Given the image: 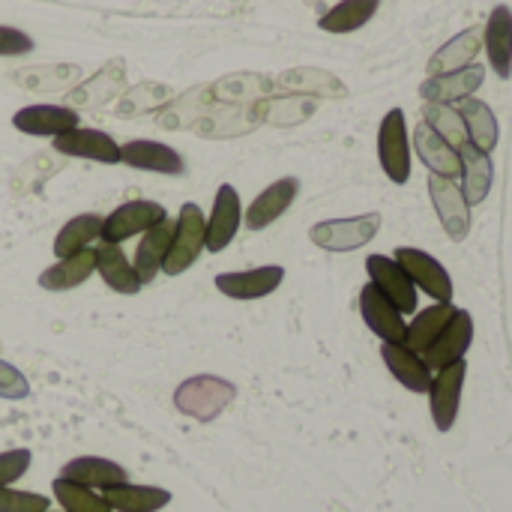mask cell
<instances>
[{"mask_svg": "<svg viewBox=\"0 0 512 512\" xmlns=\"http://www.w3.org/2000/svg\"><path fill=\"white\" fill-rule=\"evenodd\" d=\"M234 399L237 387L219 375H192L174 390V408L198 423H213Z\"/></svg>", "mask_w": 512, "mask_h": 512, "instance_id": "obj_1", "label": "cell"}, {"mask_svg": "<svg viewBox=\"0 0 512 512\" xmlns=\"http://www.w3.org/2000/svg\"><path fill=\"white\" fill-rule=\"evenodd\" d=\"M174 222H177L174 240H171V249H168L165 264H162V273H168V276L186 273L201 258L204 240H207V216L195 201H186Z\"/></svg>", "mask_w": 512, "mask_h": 512, "instance_id": "obj_2", "label": "cell"}, {"mask_svg": "<svg viewBox=\"0 0 512 512\" xmlns=\"http://www.w3.org/2000/svg\"><path fill=\"white\" fill-rule=\"evenodd\" d=\"M378 159L384 174L396 183L405 186L411 180V141H408V126H405V111L390 108L381 120L378 129Z\"/></svg>", "mask_w": 512, "mask_h": 512, "instance_id": "obj_3", "label": "cell"}, {"mask_svg": "<svg viewBox=\"0 0 512 512\" xmlns=\"http://www.w3.org/2000/svg\"><path fill=\"white\" fill-rule=\"evenodd\" d=\"M378 228H381L378 213H363L351 219H327V222L312 225L309 240L327 252H354V249H363L378 234Z\"/></svg>", "mask_w": 512, "mask_h": 512, "instance_id": "obj_4", "label": "cell"}, {"mask_svg": "<svg viewBox=\"0 0 512 512\" xmlns=\"http://www.w3.org/2000/svg\"><path fill=\"white\" fill-rule=\"evenodd\" d=\"M162 219H168V210H165L159 201H144V198L126 201V204H120L114 213H108V216L102 219L99 240H102V243L120 246V243L129 240V237L150 231V228L159 225Z\"/></svg>", "mask_w": 512, "mask_h": 512, "instance_id": "obj_5", "label": "cell"}, {"mask_svg": "<svg viewBox=\"0 0 512 512\" xmlns=\"http://www.w3.org/2000/svg\"><path fill=\"white\" fill-rule=\"evenodd\" d=\"M465 378H468V363L456 360L450 366H444L429 387V408H432V420L438 432H450L459 420V405H462V390H465Z\"/></svg>", "mask_w": 512, "mask_h": 512, "instance_id": "obj_6", "label": "cell"}, {"mask_svg": "<svg viewBox=\"0 0 512 512\" xmlns=\"http://www.w3.org/2000/svg\"><path fill=\"white\" fill-rule=\"evenodd\" d=\"M396 261L411 276V282L420 291H426L432 300H438V303L453 300V279H450V273L444 270V264L435 255H429L423 249H414V246H402V249H396Z\"/></svg>", "mask_w": 512, "mask_h": 512, "instance_id": "obj_7", "label": "cell"}, {"mask_svg": "<svg viewBox=\"0 0 512 512\" xmlns=\"http://www.w3.org/2000/svg\"><path fill=\"white\" fill-rule=\"evenodd\" d=\"M429 195L438 210V219L450 240H465L471 231V204L465 201V192L456 180L429 174Z\"/></svg>", "mask_w": 512, "mask_h": 512, "instance_id": "obj_8", "label": "cell"}, {"mask_svg": "<svg viewBox=\"0 0 512 512\" xmlns=\"http://www.w3.org/2000/svg\"><path fill=\"white\" fill-rule=\"evenodd\" d=\"M240 222H243V204H240V192L231 186V183H222L216 189V198H213V210L207 216V240H204V249L207 252H225L231 246V240L237 237L240 231Z\"/></svg>", "mask_w": 512, "mask_h": 512, "instance_id": "obj_9", "label": "cell"}, {"mask_svg": "<svg viewBox=\"0 0 512 512\" xmlns=\"http://www.w3.org/2000/svg\"><path fill=\"white\" fill-rule=\"evenodd\" d=\"M366 270L372 285L405 315V312H417V285L411 282V276L402 270V264L396 258L387 255H369L366 258Z\"/></svg>", "mask_w": 512, "mask_h": 512, "instance_id": "obj_10", "label": "cell"}, {"mask_svg": "<svg viewBox=\"0 0 512 512\" xmlns=\"http://www.w3.org/2000/svg\"><path fill=\"white\" fill-rule=\"evenodd\" d=\"M126 87V63L123 60H111L105 63L93 78L78 81L69 96H66V108H99L105 102H111L114 96H123Z\"/></svg>", "mask_w": 512, "mask_h": 512, "instance_id": "obj_11", "label": "cell"}, {"mask_svg": "<svg viewBox=\"0 0 512 512\" xmlns=\"http://www.w3.org/2000/svg\"><path fill=\"white\" fill-rule=\"evenodd\" d=\"M282 282H285V267L264 264V267H255V270L219 273L216 276V291L231 297V300H261V297H270Z\"/></svg>", "mask_w": 512, "mask_h": 512, "instance_id": "obj_12", "label": "cell"}, {"mask_svg": "<svg viewBox=\"0 0 512 512\" xmlns=\"http://www.w3.org/2000/svg\"><path fill=\"white\" fill-rule=\"evenodd\" d=\"M120 162L135 171H153V174H168V177H180L186 171V162L174 147L162 141H150V138L126 141L120 147Z\"/></svg>", "mask_w": 512, "mask_h": 512, "instance_id": "obj_13", "label": "cell"}, {"mask_svg": "<svg viewBox=\"0 0 512 512\" xmlns=\"http://www.w3.org/2000/svg\"><path fill=\"white\" fill-rule=\"evenodd\" d=\"M483 81H486V69L480 63H471L459 72L426 78L420 84V96L426 102H438V105H459L462 99H471L483 87Z\"/></svg>", "mask_w": 512, "mask_h": 512, "instance_id": "obj_14", "label": "cell"}, {"mask_svg": "<svg viewBox=\"0 0 512 512\" xmlns=\"http://www.w3.org/2000/svg\"><path fill=\"white\" fill-rule=\"evenodd\" d=\"M297 195H300V180H297V177H282V180L270 183V186L249 204V210L243 213V225H246L249 231H264V228H270L279 216L288 213V207L297 201Z\"/></svg>", "mask_w": 512, "mask_h": 512, "instance_id": "obj_15", "label": "cell"}, {"mask_svg": "<svg viewBox=\"0 0 512 512\" xmlns=\"http://www.w3.org/2000/svg\"><path fill=\"white\" fill-rule=\"evenodd\" d=\"M12 126L24 135L39 138H60L72 129H78V111L66 105H24L12 114Z\"/></svg>", "mask_w": 512, "mask_h": 512, "instance_id": "obj_16", "label": "cell"}, {"mask_svg": "<svg viewBox=\"0 0 512 512\" xmlns=\"http://www.w3.org/2000/svg\"><path fill=\"white\" fill-rule=\"evenodd\" d=\"M471 342H474V318H471V312L456 309L453 321H450V324L444 327V333L432 342V348L423 354V360H426V366H429L432 372H441L444 366L462 360V357L468 354Z\"/></svg>", "mask_w": 512, "mask_h": 512, "instance_id": "obj_17", "label": "cell"}, {"mask_svg": "<svg viewBox=\"0 0 512 512\" xmlns=\"http://www.w3.org/2000/svg\"><path fill=\"white\" fill-rule=\"evenodd\" d=\"M360 312H363L366 327L381 342H405V330H408L405 315L372 282L360 291Z\"/></svg>", "mask_w": 512, "mask_h": 512, "instance_id": "obj_18", "label": "cell"}, {"mask_svg": "<svg viewBox=\"0 0 512 512\" xmlns=\"http://www.w3.org/2000/svg\"><path fill=\"white\" fill-rule=\"evenodd\" d=\"M54 150L63 156H75V159H90V162H102V165H117L120 162V144L102 132V129H72L60 138H54Z\"/></svg>", "mask_w": 512, "mask_h": 512, "instance_id": "obj_19", "label": "cell"}, {"mask_svg": "<svg viewBox=\"0 0 512 512\" xmlns=\"http://www.w3.org/2000/svg\"><path fill=\"white\" fill-rule=\"evenodd\" d=\"M60 477L72 480L84 489H93V492H105V489L129 483V471L123 465H117L111 459H99V456H78V459L66 462Z\"/></svg>", "mask_w": 512, "mask_h": 512, "instance_id": "obj_20", "label": "cell"}, {"mask_svg": "<svg viewBox=\"0 0 512 512\" xmlns=\"http://www.w3.org/2000/svg\"><path fill=\"white\" fill-rule=\"evenodd\" d=\"M414 150H417V156H420V162L432 171V174H438V177H447V180H456L459 174H462V156H459V150H453L429 123H417V129H414Z\"/></svg>", "mask_w": 512, "mask_h": 512, "instance_id": "obj_21", "label": "cell"}, {"mask_svg": "<svg viewBox=\"0 0 512 512\" xmlns=\"http://www.w3.org/2000/svg\"><path fill=\"white\" fill-rule=\"evenodd\" d=\"M381 357H384L390 375L405 390H411V393H429V387H432V369L426 366V360L420 354H414L402 342H384L381 345Z\"/></svg>", "mask_w": 512, "mask_h": 512, "instance_id": "obj_22", "label": "cell"}, {"mask_svg": "<svg viewBox=\"0 0 512 512\" xmlns=\"http://www.w3.org/2000/svg\"><path fill=\"white\" fill-rule=\"evenodd\" d=\"M174 219H162L159 225H153L150 231H144V240L138 243L135 249V273L141 279V285H150L159 273H162V264H165V255L171 249V240H174Z\"/></svg>", "mask_w": 512, "mask_h": 512, "instance_id": "obj_23", "label": "cell"}, {"mask_svg": "<svg viewBox=\"0 0 512 512\" xmlns=\"http://www.w3.org/2000/svg\"><path fill=\"white\" fill-rule=\"evenodd\" d=\"M483 42H486V54H489V63L495 69L498 78H510L512 75V9L507 3L495 6L489 21H486V33H483Z\"/></svg>", "mask_w": 512, "mask_h": 512, "instance_id": "obj_24", "label": "cell"}, {"mask_svg": "<svg viewBox=\"0 0 512 512\" xmlns=\"http://www.w3.org/2000/svg\"><path fill=\"white\" fill-rule=\"evenodd\" d=\"M480 45H483L480 27L462 30L459 36H453L450 42H444V45L432 54V60H429V78L447 75V72H459V69L471 66L474 57L480 54Z\"/></svg>", "mask_w": 512, "mask_h": 512, "instance_id": "obj_25", "label": "cell"}, {"mask_svg": "<svg viewBox=\"0 0 512 512\" xmlns=\"http://www.w3.org/2000/svg\"><path fill=\"white\" fill-rule=\"evenodd\" d=\"M96 270H99L102 282L111 291H117V294L132 297V294H138L144 288L141 279H138V273H135V267H132V261L114 243H99L96 246Z\"/></svg>", "mask_w": 512, "mask_h": 512, "instance_id": "obj_26", "label": "cell"}, {"mask_svg": "<svg viewBox=\"0 0 512 512\" xmlns=\"http://www.w3.org/2000/svg\"><path fill=\"white\" fill-rule=\"evenodd\" d=\"M462 156V192H465V201L471 207L483 204L492 192V180H495V165H492V156L477 150L474 144L462 147L459 150Z\"/></svg>", "mask_w": 512, "mask_h": 512, "instance_id": "obj_27", "label": "cell"}, {"mask_svg": "<svg viewBox=\"0 0 512 512\" xmlns=\"http://www.w3.org/2000/svg\"><path fill=\"white\" fill-rule=\"evenodd\" d=\"M93 270H96V249L90 246V249L75 252L69 258H60L57 264L42 270L39 273V288H45V291H72V288L84 285Z\"/></svg>", "mask_w": 512, "mask_h": 512, "instance_id": "obj_28", "label": "cell"}, {"mask_svg": "<svg viewBox=\"0 0 512 512\" xmlns=\"http://www.w3.org/2000/svg\"><path fill=\"white\" fill-rule=\"evenodd\" d=\"M453 315H456V306H453V303H435V306H429V309H420L417 318L408 324L405 342H402V345L423 357V354L432 348V342L444 333V327L453 321Z\"/></svg>", "mask_w": 512, "mask_h": 512, "instance_id": "obj_29", "label": "cell"}, {"mask_svg": "<svg viewBox=\"0 0 512 512\" xmlns=\"http://www.w3.org/2000/svg\"><path fill=\"white\" fill-rule=\"evenodd\" d=\"M102 498L111 507V512H159L171 504V492L168 489L135 486V483H123V486L105 489Z\"/></svg>", "mask_w": 512, "mask_h": 512, "instance_id": "obj_30", "label": "cell"}, {"mask_svg": "<svg viewBox=\"0 0 512 512\" xmlns=\"http://www.w3.org/2000/svg\"><path fill=\"white\" fill-rule=\"evenodd\" d=\"M456 108H459V114L465 120L471 144L477 150H483V153H492L498 147V117H495L492 105H486L483 99L471 96V99H462Z\"/></svg>", "mask_w": 512, "mask_h": 512, "instance_id": "obj_31", "label": "cell"}, {"mask_svg": "<svg viewBox=\"0 0 512 512\" xmlns=\"http://www.w3.org/2000/svg\"><path fill=\"white\" fill-rule=\"evenodd\" d=\"M15 84L45 93V90H66L75 87L81 78V69L75 63H51V66H27V69H15L12 72Z\"/></svg>", "mask_w": 512, "mask_h": 512, "instance_id": "obj_32", "label": "cell"}, {"mask_svg": "<svg viewBox=\"0 0 512 512\" xmlns=\"http://www.w3.org/2000/svg\"><path fill=\"white\" fill-rule=\"evenodd\" d=\"M276 90H288V93H312V96H348L345 84L330 75V72H321V69H291L285 75H279L273 81Z\"/></svg>", "mask_w": 512, "mask_h": 512, "instance_id": "obj_33", "label": "cell"}, {"mask_svg": "<svg viewBox=\"0 0 512 512\" xmlns=\"http://www.w3.org/2000/svg\"><path fill=\"white\" fill-rule=\"evenodd\" d=\"M378 6L381 0H339L318 18V27L327 33H354L375 18Z\"/></svg>", "mask_w": 512, "mask_h": 512, "instance_id": "obj_34", "label": "cell"}, {"mask_svg": "<svg viewBox=\"0 0 512 512\" xmlns=\"http://www.w3.org/2000/svg\"><path fill=\"white\" fill-rule=\"evenodd\" d=\"M99 231H102V219L96 213H81V216H72L54 237V255L57 261L60 258H69L75 252H84L90 249L93 240H99Z\"/></svg>", "mask_w": 512, "mask_h": 512, "instance_id": "obj_35", "label": "cell"}, {"mask_svg": "<svg viewBox=\"0 0 512 512\" xmlns=\"http://www.w3.org/2000/svg\"><path fill=\"white\" fill-rule=\"evenodd\" d=\"M171 99H174V93H171L168 84L141 81V84L129 87V90L120 96V102H117V117H141V114H150V111H162Z\"/></svg>", "mask_w": 512, "mask_h": 512, "instance_id": "obj_36", "label": "cell"}, {"mask_svg": "<svg viewBox=\"0 0 512 512\" xmlns=\"http://www.w3.org/2000/svg\"><path fill=\"white\" fill-rule=\"evenodd\" d=\"M312 96H276V99H258L255 114L261 123H276V126H294L303 123L315 111Z\"/></svg>", "mask_w": 512, "mask_h": 512, "instance_id": "obj_37", "label": "cell"}, {"mask_svg": "<svg viewBox=\"0 0 512 512\" xmlns=\"http://www.w3.org/2000/svg\"><path fill=\"white\" fill-rule=\"evenodd\" d=\"M423 123H429L453 150H462L471 144L468 138V129H465V120L459 114L456 105H438V102H426L423 105Z\"/></svg>", "mask_w": 512, "mask_h": 512, "instance_id": "obj_38", "label": "cell"}, {"mask_svg": "<svg viewBox=\"0 0 512 512\" xmlns=\"http://www.w3.org/2000/svg\"><path fill=\"white\" fill-rule=\"evenodd\" d=\"M51 492H54V498L63 507V512H111V507L102 498V492L84 489V486H78L72 480L57 477L51 483Z\"/></svg>", "mask_w": 512, "mask_h": 512, "instance_id": "obj_39", "label": "cell"}, {"mask_svg": "<svg viewBox=\"0 0 512 512\" xmlns=\"http://www.w3.org/2000/svg\"><path fill=\"white\" fill-rule=\"evenodd\" d=\"M48 498L36 492H18L12 486L0 489V512H48Z\"/></svg>", "mask_w": 512, "mask_h": 512, "instance_id": "obj_40", "label": "cell"}, {"mask_svg": "<svg viewBox=\"0 0 512 512\" xmlns=\"http://www.w3.org/2000/svg\"><path fill=\"white\" fill-rule=\"evenodd\" d=\"M30 462H33V453L24 450V447H21V450H6V453H0V489L18 483V480L30 471Z\"/></svg>", "mask_w": 512, "mask_h": 512, "instance_id": "obj_41", "label": "cell"}, {"mask_svg": "<svg viewBox=\"0 0 512 512\" xmlns=\"http://www.w3.org/2000/svg\"><path fill=\"white\" fill-rule=\"evenodd\" d=\"M30 396V384L27 378L6 360H0V399H9V402H21Z\"/></svg>", "mask_w": 512, "mask_h": 512, "instance_id": "obj_42", "label": "cell"}, {"mask_svg": "<svg viewBox=\"0 0 512 512\" xmlns=\"http://www.w3.org/2000/svg\"><path fill=\"white\" fill-rule=\"evenodd\" d=\"M33 51V39L9 24H0V57H18V54H30Z\"/></svg>", "mask_w": 512, "mask_h": 512, "instance_id": "obj_43", "label": "cell"}, {"mask_svg": "<svg viewBox=\"0 0 512 512\" xmlns=\"http://www.w3.org/2000/svg\"><path fill=\"white\" fill-rule=\"evenodd\" d=\"M48 512H51V510H48Z\"/></svg>", "mask_w": 512, "mask_h": 512, "instance_id": "obj_44", "label": "cell"}]
</instances>
